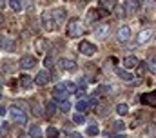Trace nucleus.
Instances as JSON below:
<instances>
[{
  "label": "nucleus",
  "mask_w": 156,
  "mask_h": 138,
  "mask_svg": "<svg viewBox=\"0 0 156 138\" xmlns=\"http://www.w3.org/2000/svg\"><path fill=\"white\" fill-rule=\"evenodd\" d=\"M115 138H125V136H123V135H116Z\"/></svg>",
  "instance_id": "ea45409f"
},
{
  "label": "nucleus",
  "mask_w": 156,
  "mask_h": 138,
  "mask_svg": "<svg viewBox=\"0 0 156 138\" xmlns=\"http://www.w3.org/2000/svg\"><path fill=\"white\" fill-rule=\"evenodd\" d=\"M0 49H7V51H13L15 49V42L5 36V34H0Z\"/></svg>",
  "instance_id": "1a4fd4ad"
},
{
  "label": "nucleus",
  "mask_w": 156,
  "mask_h": 138,
  "mask_svg": "<svg viewBox=\"0 0 156 138\" xmlns=\"http://www.w3.org/2000/svg\"><path fill=\"white\" fill-rule=\"evenodd\" d=\"M18 82H20V85H22V87H26V89H29V87L33 85V82H35V80H33L31 76H27V74H22Z\"/></svg>",
  "instance_id": "a211bd4d"
},
{
  "label": "nucleus",
  "mask_w": 156,
  "mask_h": 138,
  "mask_svg": "<svg viewBox=\"0 0 156 138\" xmlns=\"http://www.w3.org/2000/svg\"><path fill=\"white\" fill-rule=\"evenodd\" d=\"M5 133H7V124H2L0 125V136H4Z\"/></svg>",
  "instance_id": "c9c22d12"
},
{
  "label": "nucleus",
  "mask_w": 156,
  "mask_h": 138,
  "mask_svg": "<svg viewBox=\"0 0 156 138\" xmlns=\"http://www.w3.org/2000/svg\"><path fill=\"white\" fill-rule=\"evenodd\" d=\"M44 66H45V67H51V66H53V56H45Z\"/></svg>",
  "instance_id": "f704fd0d"
},
{
  "label": "nucleus",
  "mask_w": 156,
  "mask_h": 138,
  "mask_svg": "<svg viewBox=\"0 0 156 138\" xmlns=\"http://www.w3.org/2000/svg\"><path fill=\"white\" fill-rule=\"evenodd\" d=\"M147 64H149V67H151V71H153V73H156V56H149Z\"/></svg>",
  "instance_id": "c756f323"
},
{
  "label": "nucleus",
  "mask_w": 156,
  "mask_h": 138,
  "mask_svg": "<svg viewBox=\"0 0 156 138\" xmlns=\"http://www.w3.org/2000/svg\"><path fill=\"white\" fill-rule=\"evenodd\" d=\"M145 69H147V64H144V62H142V64H138V74H144V73H145Z\"/></svg>",
  "instance_id": "72a5a7b5"
},
{
  "label": "nucleus",
  "mask_w": 156,
  "mask_h": 138,
  "mask_svg": "<svg viewBox=\"0 0 156 138\" xmlns=\"http://www.w3.org/2000/svg\"><path fill=\"white\" fill-rule=\"evenodd\" d=\"M42 26H44V29H47V31H53V29L56 27V20H55L53 13H49V11H44V13H42Z\"/></svg>",
  "instance_id": "f03ea898"
},
{
  "label": "nucleus",
  "mask_w": 156,
  "mask_h": 138,
  "mask_svg": "<svg viewBox=\"0 0 156 138\" xmlns=\"http://www.w3.org/2000/svg\"><path fill=\"white\" fill-rule=\"evenodd\" d=\"M116 113L120 114V116H125V114L129 113V105H127V103H118L116 105Z\"/></svg>",
  "instance_id": "4be33fe9"
},
{
  "label": "nucleus",
  "mask_w": 156,
  "mask_h": 138,
  "mask_svg": "<svg viewBox=\"0 0 156 138\" xmlns=\"http://www.w3.org/2000/svg\"><path fill=\"white\" fill-rule=\"evenodd\" d=\"M29 135L33 138H38L40 136V127H37V125H33L31 129H29Z\"/></svg>",
  "instance_id": "2f4dec72"
},
{
  "label": "nucleus",
  "mask_w": 156,
  "mask_h": 138,
  "mask_svg": "<svg viewBox=\"0 0 156 138\" xmlns=\"http://www.w3.org/2000/svg\"><path fill=\"white\" fill-rule=\"evenodd\" d=\"M142 103L151 105V107H156V91H151V93L142 95Z\"/></svg>",
  "instance_id": "9d476101"
},
{
  "label": "nucleus",
  "mask_w": 156,
  "mask_h": 138,
  "mask_svg": "<svg viewBox=\"0 0 156 138\" xmlns=\"http://www.w3.org/2000/svg\"><path fill=\"white\" fill-rule=\"evenodd\" d=\"M116 74L122 78V80H127V82H133L134 80V76L131 74V73H127V71H123L122 67H116Z\"/></svg>",
  "instance_id": "6ab92c4d"
},
{
  "label": "nucleus",
  "mask_w": 156,
  "mask_h": 138,
  "mask_svg": "<svg viewBox=\"0 0 156 138\" xmlns=\"http://www.w3.org/2000/svg\"><path fill=\"white\" fill-rule=\"evenodd\" d=\"M45 135H47V138H56L58 136V129H56V127H47Z\"/></svg>",
  "instance_id": "bb28decb"
},
{
  "label": "nucleus",
  "mask_w": 156,
  "mask_h": 138,
  "mask_svg": "<svg viewBox=\"0 0 156 138\" xmlns=\"http://www.w3.org/2000/svg\"><path fill=\"white\" fill-rule=\"evenodd\" d=\"M0 98H2V89H0Z\"/></svg>",
  "instance_id": "a19ab883"
},
{
  "label": "nucleus",
  "mask_w": 156,
  "mask_h": 138,
  "mask_svg": "<svg viewBox=\"0 0 156 138\" xmlns=\"http://www.w3.org/2000/svg\"><path fill=\"white\" fill-rule=\"evenodd\" d=\"M58 67L64 69V71H76L78 66L75 60H69V58H62V60H58Z\"/></svg>",
  "instance_id": "423d86ee"
},
{
  "label": "nucleus",
  "mask_w": 156,
  "mask_h": 138,
  "mask_svg": "<svg viewBox=\"0 0 156 138\" xmlns=\"http://www.w3.org/2000/svg\"><path fill=\"white\" fill-rule=\"evenodd\" d=\"M89 105H91V103L87 102V100H78L76 102V111L78 113H83V111L89 109Z\"/></svg>",
  "instance_id": "412c9836"
},
{
  "label": "nucleus",
  "mask_w": 156,
  "mask_h": 138,
  "mask_svg": "<svg viewBox=\"0 0 156 138\" xmlns=\"http://www.w3.org/2000/svg\"><path fill=\"white\" fill-rule=\"evenodd\" d=\"M144 9H145V11H154L156 2L154 0H144Z\"/></svg>",
  "instance_id": "5701e85b"
},
{
  "label": "nucleus",
  "mask_w": 156,
  "mask_h": 138,
  "mask_svg": "<svg viewBox=\"0 0 156 138\" xmlns=\"http://www.w3.org/2000/svg\"><path fill=\"white\" fill-rule=\"evenodd\" d=\"M140 62H138V58L136 56H125L123 58V67L125 69H133V67H136Z\"/></svg>",
  "instance_id": "dca6fc26"
},
{
  "label": "nucleus",
  "mask_w": 156,
  "mask_h": 138,
  "mask_svg": "<svg viewBox=\"0 0 156 138\" xmlns=\"http://www.w3.org/2000/svg\"><path fill=\"white\" fill-rule=\"evenodd\" d=\"M9 114H11V118H13L15 122H18V124H26V122H27L26 113H24V111H20L16 105H13V107L9 109Z\"/></svg>",
  "instance_id": "20e7f679"
},
{
  "label": "nucleus",
  "mask_w": 156,
  "mask_h": 138,
  "mask_svg": "<svg viewBox=\"0 0 156 138\" xmlns=\"http://www.w3.org/2000/svg\"><path fill=\"white\" fill-rule=\"evenodd\" d=\"M60 85H62V87H64L69 95H71V93H76V91H78V89H76V84H75V82H71V80H64V82H60Z\"/></svg>",
  "instance_id": "f3484780"
},
{
  "label": "nucleus",
  "mask_w": 156,
  "mask_h": 138,
  "mask_svg": "<svg viewBox=\"0 0 156 138\" xmlns=\"http://www.w3.org/2000/svg\"><path fill=\"white\" fill-rule=\"evenodd\" d=\"M78 49H80V53L82 55H85V56H93L98 49H96V45L94 44H91V42H87V40H82L80 42V45H78Z\"/></svg>",
  "instance_id": "7ed1b4c3"
},
{
  "label": "nucleus",
  "mask_w": 156,
  "mask_h": 138,
  "mask_svg": "<svg viewBox=\"0 0 156 138\" xmlns=\"http://www.w3.org/2000/svg\"><path fill=\"white\" fill-rule=\"evenodd\" d=\"M116 38H118V42H127L129 38H131V29H129V26H120V29H118V33H116Z\"/></svg>",
  "instance_id": "0eeeda50"
},
{
  "label": "nucleus",
  "mask_w": 156,
  "mask_h": 138,
  "mask_svg": "<svg viewBox=\"0 0 156 138\" xmlns=\"http://www.w3.org/2000/svg\"><path fill=\"white\" fill-rule=\"evenodd\" d=\"M9 5L13 11H20L22 9V0H9Z\"/></svg>",
  "instance_id": "a878e982"
},
{
  "label": "nucleus",
  "mask_w": 156,
  "mask_h": 138,
  "mask_svg": "<svg viewBox=\"0 0 156 138\" xmlns=\"http://www.w3.org/2000/svg\"><path fill=\"white\" fill-rule=\"evenodd\" d=\"M100 9H91L89 13H87V22L91 24V22H96L98 18H100V13H98Z\"/></svg>",
  "instance_id": "aec40b11"
},
{
  "label": "nucleus",
  "mask_w": 156,
  "mask_h": 138,
  "mask_svg": "<svg viewBox=\"0 0 156 138\" xmlns=\"http://www.w3.org/2000/svg\"><path fill=\"white\" fill-rule=\"evenodd\" d=\"M123 7H125L127 13H136L138 7H140V4H138V0H125L123 2Z\"/></svg>",
  "instance_id": "4468645a"
},
{
  "label": "nucleus",
  "mask_w": 156,
  "mask_h": 138,
  "mask_svg": "<svg viewBox=\"0 0 156 138\" xmlns=\"http://www.w3.org/2000/svg\"><path fill=\"white\" fill-rule=\"evenodd\" d=\"M5 113H7V109H5V105H2V103H0V116H4Z\"/></svg>",
  "instance_id": "e433bc0d"
},
{
  "label": "nucleus",
  "mask_w": 156,
  "mask_h": 138,
  "mask_svg": "<svg viewBox=\"0 0 156 138\" xmlns=\"http://www.w3.org/2000/svg\"><path fill=\"white\" fill-rule=\"evenodd\" d=\"M35 64H37V58L33 55H26V56L20 58V67L22 69H31L35 67Z\"/></svg>",
  "instance_id": "6e6552de"
},
{
  "label": "nucleus",
  "mask_w": 156,
  "mask_h": 138,
  "mask_svg": "<svg viewBox=\"0 0 156 138\" xmlns=\"http://www.w3.org/2000/svg\"><path fill=\"white\" fill-rule=\"evenodd\" d=\"M87 135H91V136H96V135H100V129H98V125H96V124H91V125L87 127Z\"/></svg>",
  "instance_id": "b1692460"
},
{
  "label": "nucleus",
  "mask_w": 156,
  "mask_h": 138,
  "mask_svg": "<svg viewBox=\"0 0 156 138\" xmlns=\"http://www.w3.org/2000/svg\"><path fill=\"white\" fill-rule=\"evenodd\" d=\"M4 24V16H2V13H0V26Z\"/></svg>",
  "instance_id": "58836bf2"
},
{
  "label": "nucleus",
  "mask_w": 156,
  "mask_h": 138,
  "mask_svg": "<svg viewBox=\"0 0 156 138\" xmlns=\"http://www.w3.org/2000/svg\"><path fill=\"white\" fill-rule=\"evenodd\" d=\"M35 84H37V85H45V84H49V73H47V71H40L38 74L35 76Z\"/></svg>",
  "instance_id": "ddd939ff"
},
{
  "label": "nucleus",
  "mask_w": 156,
  "mask_h": 138,
  "mask_svg": "<svg viewBox=\"0 0 156 138\" xmlns=\"http://www.w3.org/2000/svg\"><path fill=\"white\" fill-rule=\"evenodd\" d=\"M71 138H83V136H82V135H76V133H73V135H71Z\"/></svg>",
  "instance_id": "4c0bfd02"
},
{
  "label": "nucleus",
  "mask_w": 156,
  "mask_h": 138,
  "mask_svg": "<svg viewBox=\"0 0 156 138\" xmlns=\"http://www.w3.org/2000/svg\"><path fill=\"white\" fill-rule=\"evenodd\" d=\"M153 36H154L153 29H144V31H140L138 36H136V44H138V45H144V44H147Z\"/></svg>",
  "instance_id": "39448f33"
},
{
  "label": "nucleus",
  "mask_w": 156,
  "mask_h": 138,
  "mask_svg": "<svg viewBox=\"0 0 156 138\" xmlns=\"http://www.w3.org/2000/svg\"><path fill=\"white\" fill-rule=\"evenodd\" d=\"M67 96H69V93H67V91L58 84V85L55 87V98H56V100H60V102H64V100H67Z\"/></svg>",
  "instance_id": "f8f14e48"
},
{
  "label": "nucleus",
  "mask_w": 156,
  "mask_h": 138,
  "mask_svg": "<svg viewBox=\"0 0 156 138\" xmlns=\"http://www.w3.org/2000/svg\"><path fill=\"white\" fill-rule=\"evenodd\" d=\"M45 113H47L49 116L56 113V105H55V102H47L45 103Z\"/></svg>",
  "instance_id": "393cba45"
},
{
  "label": "nucleus",
  "mask_w": 156,
  "mask_h": 138,
  "mask_svg": "<svg viewBox=\"0 0 156 138\" xmlns=\"http://www.w3.org/2000/svg\"><path fill=\"white\" fill-rule=\"evenodd\" d=\"M94 36H96L98 40H105V38L109 36V26H100V27L94 31Z\"/></svg>",
  "instance_id": "2eb2a0df"
},
{
  "label": "nucleus",
  "mask_w": 156,
  "mask_h": 138,
  "mask_svg": "<svg viewBox=\"0 0 156 138\" xmlns=\"http://www.w3.org/2000/svg\"><path fill=\"white\" fill-rule=\"evenodd\" d=\"M102 4L107 7V11H113L115 5H116V0H102Z\"/></svg>",
  "instance_id": "cd10ccee"
},
{
  "label": "nucleus",
  "mask_w": 156,
  "mask_h": 138,
  "mask_svg": "<svg viewBox=\"0 0 156 138\" xmlns=\"http://www.w3.org/2000/svg\"><path fill=\"white\" fill-rule=\"evenodd\" d=\"M60 109H62L64 113H67V111L71 109V103L67 102V100H64V102H60Z\"/></svg>",
  "instance_id": "473e14b6"
},
{
  "label": "nucleus",
  "mask_w": 156,
  "mask_h": 138,
  "mask_svg": "<svg viewBox=\"0 0 156 138\" xmlns=\"http://www.w3.org/2000/svg\"><path fill=\"white\" fill-rule=\"evenodd\" d=\"M113 129H115V131H123V129H125V124H123L122 120H116V122L113 124Z\"/></svg>",
  "instance_id": "c85d7f7f"
},
{
  "label": "nucleus",
  "mask_w": 156,
  "mask_h": 138,
  "mask_svg": "<svg viewBox=\"0 0 156 138\" xmlns=\"http://www.w3.org/2000/svg\"><path fill=\"white\" fill-rule=\"evenodd\" d=\"M82 33H83V26H82V22H80L78 18L69 20V24H67V34H69L71 38H78Z\"/></svg>",
  "instance_id": "f257e3e1"
},
{
  "label": "nucleus",
  "mask_w": 156,
  "mask_h": 138,
  "mask_svg": "<svg viewBox=\"0 0 156 138\" xmlns=\"http://www.w3.org/2000/svg\"><path fill=\"white\" fill-rule=\"evenodd\" d=\"M73 120H75L76 124H83V122H85V116H83L82 113H75V116H73Z\"/></svg>",
  "instance_id": "7c9ffc66"
},
{
  "label": "nucleus",
  "mask_w": 156,
  "mask_h": 138,
  "mask_svg": "<svg viewBox=\"0 0 156 138\" xmlns=\"http://www.w3.org/2000/svg\"><path fill=\"white\" fill-rule=\"evenodd\" d=\"M53 16H55V20H56V24H62V22L67 18V11H66L64 7H58V9L53 11Z\"/></svg>",
  "instance_id": "9b49d317"
}]
</instances>
